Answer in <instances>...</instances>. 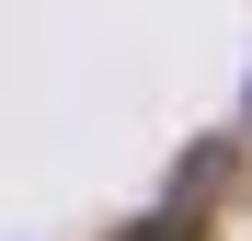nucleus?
<instances>
[{"instance_id":"f257e3e1","label":"nucleus","mask_w":252,"mask_h":241,"mask_svg":"<svg viewBox=\"0 0 252 241\" xmlns=\"http://www.w3.org/2000/svg\"><path fill=\"white\" fill-rule=\"evenodd\" d=\"M126 241H195V230H184V207H172V218H149V230H126Z\"/></svg>"}]
</instances>
